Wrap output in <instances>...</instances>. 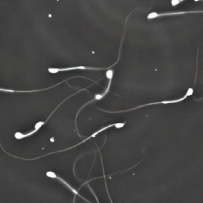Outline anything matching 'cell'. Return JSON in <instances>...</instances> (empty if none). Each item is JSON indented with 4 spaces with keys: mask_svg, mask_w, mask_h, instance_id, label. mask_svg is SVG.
I'll return each mask as SVG.
<instances>
[{
    "mask_svg": "<svg viewBox=\"0 0 203 203\" xmlns=\"http://www.w3.org/2000/svg\"><path fill=\"white\" fill-rule=\"evenodd\" d=\"M194 94V89L192 87H190L189 89H187V91L185 94V95L183 97L180 98H178V99H174V100H167V101H162V102H155V103H148V104H145V105H139V106H137V107H134V108L129 109V110H120V111H108L105 110H103V109L98 108L99 110L104 111V112H107V113H122V112H128V111H132L135 110H137V109L142 108V107H145V106H147V105H158V104H164V105H167V104H172V103H180L182 101L185 100L186 98L189 97V96H191V95Z\"/></svg>",
    "mask_w": 203,
    "mask_h": 203,
    "instance_id": "obj_1",
    "label": "cell"
},
{
    "mask_svg": "<svg viewBox=\"0 0 203 203\" xmlns=\"http://www.w3.org/2000/svg\"><path fill=\"white\" fill-rule=\"evenodd\" d=\"M118 60L116 63H113V65L108 68H93V67H86V66H76V67H69V68H49L48 69V72L50 73H57L59 71H71V70H95V71H100V70H107V69L111 68V67L114 66L116 63H118Z\"/></svg>",
    "mask_w": 203,
    "mask_h": 203,
    "instance_id": "obj_2",
    "label": "cell"
},
{
    "mask_svg": "<svg viewBox=\"0 0 203 203\" xmlns=\"http://www.w3.org/2000/svg\"><path fill=\"white\" fill-rule=\"evenodd\" d=\"M197 13H203V11H178V12H164V13H160V12H151L147 16V19L148 20L152 19H158L162 16H170V15H179V14H197Z\"/></svg>",
    "mask_w": 203,
    "mask_h": 203,
    "instance_id": "obj_3",
    "label": "cell"
},
{
    "mask_svg": "<svg viewBox=\"0 0 203 203\" xmlns=\"http://www.w3.org/2000/svg\"><path fill=\"white\" fill-rule=\"evenodd\" d=\"M125 125V121H124V122H117V123H113V124L109 125H107V126L103 127V128H102V129H98V131H96L95 132H94L92 135H90L89 137L86 138L85 140H83V141H81L80 143H79V144H77L76 145H74V148L75 147H76V146H79V145H81V144H83V143L86 142L87 140H90V138H94V137H96V136H97L98 133H100V132H103V131H105V130H106V129H110V127H114V128H116V129H121L122 127H124Z\"/></svg>",
    "mask_w": 203,
    "mask_h": 203,
    "instance_id": "obj_4",
    "label": "cell"
},
{
    "mask_svg": "<svg viewBox=\"0 0 203 203\" xmlns=\"http://www.w3.org/2000/svg\"><path fill=\"white\" fill-rule=\"evenodd\" d=\"M46 175H47L48 177H49V178H52V179H58L59 181H60V182H62V183H63V184L64 185L65 187H67L68 188L69 190H71V192L73 193V194H75L76 195H78V196H79V197H80V198H82L83 199H84V200H86V199H85V198H83V197H82V196L79 194L77 190H75L74 188L72 187L71 185L68 184V182H67L66 181H65V180H63V179H62V178H61V177H59L58 175H57L56 174L55 172H48L47 173H46ZM86 201H87V200H86Z\"/></svg>",
    "mask_w": 203,
    "mask_h": 203,
    "instance_id": "obj_5",
    "label": "cell"
},
{
    "mask_svg": "<svg viewBox=\"0 0 203 203\" xmlns=\"http://www.w3.org/2000/svg\"><path fill=\"white\" fill-rule=\"evenodd\" d=\"M112 79L113 78H110V79H109V82H108V85H107V87H106V88H105V90L103 91L102 94H96V95H95V98H93L92 100H90V102H88L87 103H86V104H84V105H83L81 108L79 109V110L78 111V113H77L76 114V121L77 119V117H78V114H79V113L81 111V110H82L84 106H86V105H87L88 104H90V103H93V102H95V101H98L100 100V99H102L103 98H104L105 95L108 94V92L110 91V87H111V83H112Z\"/></svg>",
    "mask_w": 203,
    "mask_h": 203,
    "instance_id": "obj_6",
    "label": "cell"
},
{
    "mask_svg": "<svg viewBox=\"0 0 203 203\" xmlns=\"http://www.w3.org/2000/svg\"><path fill=\"white\" fill-rule=\"evenodd\" d=\"M171 3H172V5L173 6H176L177 5H179V4L180 2H179V0H172Z\"/></svg>",
    "mask_w": 203,
    "mask_h": 203,
    "instance_id": "obj_7",
    "label": "cell"
},
{
    "mask_svg": "<svg viewBox=\"0 0 203 203\" xmlns=\"http://www.w3.org/2000/svg\"><path fill=\"white\" fill-rule=\"evenodd\" d=\"M185 0H179V2H180V3H182V2H184Z\"/></svg>",
    "mask_w": 203,
    "mask_h": 203,
    "instance_id": "obj_8",
    "label": "cell"
}]
</instances>
